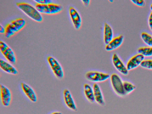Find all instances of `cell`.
<instances>
[{
  "label": "cell",
  "instance_id": "52a82bcc",
  "mask_svg": "<svg viewBox=\"0 0 152 114\" xmlns=\"http://www.w3.org/2000/svg\"><path fill=\"white\" fill-rule=\"evenodd\" d=\"M0 50L2 54L12 64H15L16 58L12 50L5 42L0 41Z\"/></svg>",
  "mask_w": 152,
  "mask_h": 114
},
{
  "label": "cell",
  "instance_id": "4316f807",
  "mask_svg": "<svg viewBox=\"0 0 152 114\" xmlns=\"http://www.w3.org/2000/svg\"><path fill=\"white\" fill-rule=\"evenodd\" d=\"M5 31V28L1 24L0 25V33L1 34H4Z\"/></svg>",
  "mask_w": 152,
  "mask_h": 114
},
{
  "label": "cell",
  "instance_id": "44dd1931",
  "mask_svg": "<svg viewBox=\"0 0 152 114\" xmlns=\"http://www.w3.org/2000/svg\"><path fill=\"white\" fill-rule=\"evenodd\" d=\"M141 38L144 42L148 46L152 47V36L147 32H143L141 34Z\"/></svg>",
  "mask_w": 152,
  "mask_h": 114
},
{
  "label": "cell",
  "instance_id": "2e32d148",
  "mask_svg": "<svg viewBox=\"0 0 152 114\" xmlns=\"http://www.w3.org/2000/svg\"><path fill=\"white\" fill-rule=\"evenodd\" d=\"M0 67L4 72L12 75H17L18 72L12 64L2 59H0Z\"/></svg>",
  "mask_w": 152,
  "mask_h": 114
},
{
  "label": "cell",
  "instance_id": "6da1fadb",
  "mask_svg": "<svg viewBox=\"0 0 152 114\" xmlns=\"http://www.w3.org/2000/svg\"><path fill=\"white\" fill-rule=\"evenodd\" d=\"M17 7L30 18L37 22H41L43 17L35 7L26 2L16 4Z\"/></svg>",
  "mask_w": 152,
  "mask_h": 114
},
{
  "label": "cell",
  "instance_id": "277c9868",
  "mask_svg": "<svg viewBox=\"0 0 152 114\" xmlns=\"http://www.w3.org/2000/svg\"><path fill=\"white\" fill-rule=\"evenodd\" d=\"M110 75L102 71L91 70L86 72V79L88 81L97 83L105 82L110 78Z\"/></svg>",
  "mask_w": 152,
  "mask_h": 114
},
{
  "label": "cell",
  "instance_id": "d4e9b609",
  "mask_svg": "<svg viewBox=\"0 0 152 114\" xmlns=\"http://www.w3.org/2000/svg\"><path fill=\"white\" fill-rule=\"evenodd\" d=\"M148 23L150 29L152 31V11L151 12L149 16Z\"/></svg>",
  "mask_w": 152,
  "mask_h": 114
},
{
  "label": "cell",
  "instance_id": "4fadbf2b",
  "mask_svg": "<svg viewBox=\"0 0 152 114\" xmlns=\"http://www.w3.org/2000/svg\"><path fill=\"white\" fill-rule=\"evenodd\" d=\"M124 39V36L122 34L113 37L108 44L105 45V50L107 51H111L117 49L123 43Z\"/></svg>",
  "mask_w": 152,
  "mask_h": 114
},
{
  "label": "cell",
  "instance_id": "603a6c76",
  "mask_svg": "<svg viewBox=\"0 0 152 114\" xmlns=\"http://www.w3.org/2000/svg\"><path fill=\"white\" fill-rule=\"evenodd\" d=\"M131 1L136 5L140 7H143L145 5V1L143 0H132Z\"/></svg>",
  "mask_w": 152,
  "mask_h": 114
},
{
  "label": "cell",
  "instance_id": "3957f363",
  "mask_svg": "<svg viewBox=\"0 0 152 114\" xmlns=\"http://www.w3.org/2000/svg\"><path fill=\"white\" fill-rule=\"evenodd\" d=\"M25 20L22 18H19L12 21L6 26L5 36L7 38L12 36L22 29L26 25Z\"/></svg>",
  "mask_w": 152,
  "mask_h": 114
},
{
  "label": "cell",
  "instance_id": "7a4b0ae2",
  "mask_svg": "<svg viewBox=\"0 0 152 114\" xmlns=\"http://www.w3.org/2000/svg\"><path fill=\"white\" fill-rule=\"evenodd\" d=\"M109 79L111 87L117 95L121 97L126 95L124 89L123 81L118 74L112 73Z\"/></svg>",
  "mask_w": 152,
  "mask_h": 114
},
{
  "label": "cell",
  "instance_id": "30bf717a",
  "mask_svg": "<svg viewBox=\"0 0 152 114\" xmlns=\"http://www.w3.org/2000/svg\"><path fill=\"white\" fill-rule=\"evenodd\" d=\"M0 96L1 103L5 107H8L12 99V94L10 89L5 85H0Z\"/></svg>",
  "mask_w": 152,
  "mask_h": 114
},
{
  "label": "cell",
  "instance_id": "5b68a950",
  "mask_svg": "<svg viewBox=\"0 0 152 114\" xmlns=\"http://www.w3.org/2000/svg\"><path fill=\"white\" fill-rule=\"evenodd\" d=\"M35 7L41 13L54 14L58 13L63 9L62 6L53 3L47 4H36Z\"/></svg>",
  "mask_w": 152,
  "mask_h": 114
},
{
  "label": "cell",
  "instance_id": "83f0119b",
  "mask_svg": "<svg viewBox=\"0 0 152 114\" xmlns=\"http://www.w3.org/2000/svg\"><path fill=\"white\" fill-rule=\"evenodd\" d=\"M51 114H62V113L60 112H53Z\"/></svg>",
  "mask_w": 152,
  "mask_h": 114
},
{
  "label": "cell",
  "instance_id": "9c48e42d",
  "mask_svg": "<svg viewBox=\"0 0 152 114\" xmlns=\"http://www.w3.org/2000/svg\"><path fill=\"white\" fill-rule=\"evenodd\" d=\"M69 13L74 28L77 30H79L82 23V18L80 14L77 9L72 6L69 7Z\"/></svg>",
  "mask_w": 152,
  "mask_h": 114
},
{
  "label": "cell",
  "instance_id": "8992f818",
  "mask_svg": "<svg viewBox=\"0 0 152 114\" xmlns=\"http://www.w3.org/2000/svg\"><path fill=\"white\" fill-rule=\"evenodd\" d=\"M47 61L55 76L59 79H63L64 77V72L62 66L59 62L51 56L48 57Z\"/></svg>",
  "mask_w": 152,
  "mask_h": 114
},
{
  "label": "cell",
  "instance_id": "5bb4252c",
  "mask_svg": "<svg viewBox=\"0 0 152 114\" xmlns=\"http://www.w3.org/2000/svg\"><path fill=\"white\" fill-rule=\"evenodd\" d=\"M95 102L98 105L104 106L105 101L101 88L98 83H94L92 86Z\"/></svg>",
  "mask_w": 152,
  "mask_h": 114
},
{
  "label": "cell",
  "instance_id": "e0dca14e",
  "mask_svg": "<svg viewBox=\"0 0 152 114\" xmlns=\"http://www.w3.org/2000/svg\"><path fill=\"white\" fill-rule=\"evenodd\" d=\"M113 31L111 26L107 23L104 24L103 41L105 45L108 44L113 38Z\"/></svg>",
  "mask_w": 152,
  "mask_h": 114
},
{
  "label": "cell",
  "instance_id": "d6986e66",
  "mask_svg": "<svg viewBox=\"0 0 152 114\" xmlns=\"http://www.w3.org/2000/svg\"><path fill=\"white\" fill-rule=\"evenodd\" d=\"M124 89L126 95L128 94L133 91L136 88L135 85L128 81H123Z\"/></svg>",
  "mask_w": 152,
  "mask_h": 114
},
{
  "label": "cell",
  "instance_id": "f1b7e54d",
  "mask_svg": "<svg viewBox=\"0 0 152 114\" xmlns=\"http://www.w3.org/2000/svg\"><path fill=\"white\" fill-rule=\"evenodd\" d=\"M150 8L151 11H152V4H151L150 6Z\"/></svg>",
  "mask_w": 152,
  "mask_h": 114
},
{
  "label": "cell",
  "instance_id": "7c38bea8",
  "mask_svg": "<svg viewBox=\"0 0 152 114\" xmlns=\"http://www.w3.org/2000/svg\"><path fill=\"white\" fill-rule=\"evenodd\" d=\"M145 59L142 55L137 53L131 57L127 62L126 66L128 71L134 69L139 65Z\"/></svg>",
  "mask_w": 152,
  "mask_h": 114
},
{
  "label": "cell",
  "instance_id": "9a60e30c",
  "mask_svg": "<svg viewBox=\"0 0 152 114\" xmlns=\"http://www.w3.org/2000/svg\"><path fill=\"white\" fill-rule=\"evenodd\" d=\"M21 86L23 92L29 99L33 102H36L37 98L34 89L29 85L24 82H22Z\"/></svg>",
  "mask_w": 152,
  "mask_h": 114
},
{
  "label": "cell",
  "instance_id": "cb8c5ba5",
  "mask_svg": "<svg viewBox=\"0 0 152 114\" xmlns=\"http://www.w3.org/2000/svg\"><path fill=\"white\" fill-rule=\"evenodd\" d=\"M34 1L37 4H47L53 3V1L51 0H34Z\"/></svg>",
  "mask_w": 152,
  "mask_h": 114
},
{
  "label": "cell",
  "instance_id": "484cf974",
  "mask_svg": "<svg viewBox=\"0 0 152 114\" xmlns=\"http://www.w3.org/2000/svg\"><path fill=\"white\" fill-rule=\"evenodd\" d=\"M81 1L85 6L87 7L89 5L91 1L90 0H81Z\"/></svg>",
  "mask_w": 152,
  "mask_h": 114
},
{
  "label": "cell",
  "instance_id": "8fae6325",
  "mask_svg": "<svg viewBox=\"0 0 152 114\" xmlns=\"http://www.w3.org/2000/svg\"><path fill=\"white\" fill-rule=\"evenodd\" d=\"M64 102L66 106L70 110L77 111V108L74 99L70 91L68 89H65L63 92Z\"/></svg>",
  "mask_w": 152,
  "mask_h": 114
},
{
  "label": "cell",
  "instance_id": "ac0fdd59",
  "mask_svg": "<svg viewBox=\"0 0 152 114\" xmlns=\"http://www.w3.org/2000/svg\"><path fill=\"white\" fill-rule=\"evenodd\" d=\"M83 91L85 98L88 102L91 103L95 102L92 86L88 83L84 84L83 86Z\"/></svg>",
  "mask_w": 152,
  "mask_h": 114
},
{
  "label": "cell",
  "instance_id": "ba28073f",
  "mask_svg": "<svg viewBox=\"0 0 152 114\" xmlns=\"http://www.w3.org/2000/svg\"><path fill=\"white\" fill-rule=\"evenodd\" d=\"M112 61L114 67L119 73L124 76L128 75L129 71L127 70L126 65L116 53L113 54Z\"/></svg>",
  "mask_w": 152,
  "mask_h": 114
},
{
  "label": "cell",
  "instance_id": "7402d4cb",
  "mask_svg": "<svg viewBox=\"0 0 152 114\" xmlns=\"http://www.w3.org/2000/svg\"><path fill=\"white\" fill-rule=\"evenodd\" d=\"M140 66L143 68L152 70V59H144Z\"/></svg>",
  "mask_w": 152,
  "mask_h": 114
},
{
  "label": "cell",
  "instance_id": "ffe728a7",
  "mask_svg": "<svg viewBox=\"0 0 152 114\" xmlns=\"http://www.w3.org/2000/svg\"><path fill=\"white\" fill-rule=\"evenodd\" d=\"M138 53L142 55L144 57L152 56V47L145 46L140 47L137 49Z\"/></svg>",
  "mask_w": 152,
  "mask_h": 114
}]
</instances>
